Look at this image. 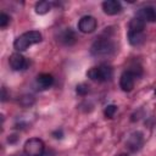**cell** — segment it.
<instances>
[{"instance_id":"cell-16","label":"cell","mask_w":156,"mask_h":156,"mask_svg":"<svg viewBox=\"0 0 156 156\" xmlns=\"http://www.w3.org/2000/svg\"><path fill=\"white\" fill-rule=\"evenodd\" d=\"M116 112H117V106L116 105H112V104L111 105H107L105 107V110H104V113H105V116L107 118H112Z\"/></svg>"},{"instance_id":"cell-15","label":"cell","mask_w":156,"mask_h":156,"mask_svg":"<svg viewBox=\"0 0 156 156\" xmlns=\"http://www.w3.org/2000/svg\"><path fill=\"white\" fill-rule=\"evenodd\" d=\"M34 9H35V12L38 15H45V13H48L51 10V2L45 1V0L39 1V2L35 4V7Z\"/></svg>"},{"instance_id":"cell-13","label":"cell","mask_w":156,"mask_h":156,"mask_svg":"<svg viewBox=\"0 0 156 156\" xmlns=\"http://www.w3.org/2000/svg\"><path fill=\"white\" fill-rule=\"evenodd\" d=\"M128 41L133 46H138L145 41L144 32H128Z\"/></svg>"},{"instance_id":"cell-7","label":"cell","mask_w":156,"mask_h":156,"mask_svg":"<svg viewBox=\"0 0 156 156\" xmlns=\"http://www.w3.org/2000/svg\"><path fill=\"white\" fill-rule=\"evenodd\" d=\"M135 79L136 77L129 71H124L122 74H121V78H119V87L123 91H132L133 88H134V83H135Z\"/></svg>"},{"instance_id":"cell-23","label":"cell","mask_w":156,"mask_h":156,"mask_svg":"<svg viewBox=\"0 0 156 156\" xmlns=\"http://www.w3.org/2000/svg\"><path fill=\"white\" fill-rule=\"evenodd\" d=\"M116 156H129L128 154H118V155H116Z\"/></svg>"},{"instance_id":"cell-21","label":"cell","mask_w":156,"mask_h":156,"mask_svg":"<svg viewBox=\"0 0 156 156\" xmlns=\"http://www.w3.org/2000/svg\"><path fill=\"white\" fill-rule=\"evenodd\" d=\"M7 140H9V143H16V141L18 140V136H17L16 134H12V135H10V136H9V139H7Z\"/></svg>"},{"instance_id":"cell-18","label":"cell","mask_w":156,"mask_h":156,"mask_svg":"<svg viewBox=\"0 0 156 156\" xmlns=\"http://www.w3.org/2000/svg\"><path fill=\"white\" fill-rule=\"evenodd\" d=\"M20 104L22 105V106H30V105H33L34 104V98L33 96H30V95H26V96H22L21 98V100H20Z\"/></svg>"},{"instance_id":"cell-9","label":"cell","mask_w":156,"mask_h":156,"mask_svg":"<svg viewBox=\"0 0 156 156\" xmlns=\"http://www.w3.org/2000/svg\"><path fill=\"white\" fill-rule=\"evenodd\" d=\"M136 17L141 18L145 22H156V5H147L140 7Z\"/></svg>"},{"instance_id":"cell-10","label":"cell","mask_w":156,"mask_h":156,"mask_svg":"<svg viewBox=\"0 0 156 156\" xmlns=\"http://www.w3.org/2000/svg\"><path fill=\"white\" fill-rule=\"evenodd\" d=\"M57 40L60 43H62L63 45H73L77 40V37H76V33L72 28H65L62 30H60L58 33V37H57Z\"/></svg>"},{"instance_id":"cell-1","label":"cell","mask_w":156,"mask_h":156,"mask_svg":"<svg viewBox=\"0 0 156 156\" xmlns=\"http://www.w3.org/2000/svg\"><path fill=\"white\" fill-rule=\"evenodd\" d=\"M41 33L38 32V30H29V32H26L23 34H21L20 37H17L13 41V48L16 51L21 52V51H24L27 50L29 46L34 45V44H38L41 41Z\"/></svg>"},{"instance_id":"cell-4","label":"cell","mask_w":156,"mask_h":156,"mask_svg":"<svg viewBox=\"0 0 156 156\" xmlns=\"http://www.w3.org/2000/svg\"><path fill=\"white\" fill-rule=\"evenodd\" d=\"M23 151L26 156H43L45 151L44 141L39 138H30L24 143Z\"/></svg>"},{"instance_id":"cell-2","label":"cell","mask_w":156,"mask_h":156,"mask_svg":"<svg viewBox=\"0 0 156 156\" xmlns=\"http://www.w3.org/2000/svg\"><path fill=\"white\" fill-rule=\"evenodd\" d=\"M115 50H116L115 43L108 37H104V38L101 37L93 43L90 52L94 56H110L115 52Z\"/></svg>"},{"instance_id":"cell-6","label":"cell","mask_w":156,"mask_h":156,"mask_svg":"<svg viewBox=\"0 0 156 156\" xmlns=\"http://www.w3.org/2000/svg\"><path fill=\"white\" fill-rule=\"evenodd\" d=\"M9 63H10V67L13 71H22V69H26L27 66H28L27 58L23 55H21L20 52L11 54L10 58H9Z\"/></svg>"},{"instance_id":"cell-14","label":"cell","mask_w":156,"mask_h":156,"mask_svg":"<svg viewBox=\"0 0 156 156\" xmlns=\"http://www.w3.org/2000/svg\"><path fill=\"white\" fill-rule=\"evenodd\" d=\"M144 28H145V21H143L139 17H134L129 22L128 32H144Z\"/></svg>"},{"instance_id":"cell-5","label":"cell","mask_w":156,"mask_h":156,"mask_svg":"<svg viewBox=\"0 0 156 156\" xmlns=\"http://www.w3.org/2000/svg\"><path fill=\"white\" fill-rule=\"evenodd\" d=\"M98 27V22L93 16H83L78 22V29L82 33H93Z\"/></svg>"},{"instance_id":"cell-12","label":"cell","mask_w":156,"mask_h":156,"mask_svg":"<svg viewBox=\"0 0 156 156\" xmlns=\"http://www.w3.org/2000/svg\"><path fill=\"white\" fill-rule=\"evenodd\" d=\"M52 84H54V78L49 73H41L37 77V85L40 90L49 89Z\"/></svg>"},{"instance_id":"cell-3","label":"cell","mask_w":156,"mask_h":156,"mask_svg":"<svg viewBox=\"0 0 156 156\" xmlns=\"http://www.w3.org/2000/svg\"><path fill=\"white\" fill-rule=\"evenodd\" d=\"M113 71L112 67L102 63L98 67H93L87 72V76L91 79V80H98V82H107L112 78Z\"/></svg>"},{"instance_id":"cell-17","label":"cell","mask_w":156,"mask_h":156,"mask_svg":"<svg viewBox=\"0 0 156 156\" xmlns=\"http://www.w3.org/2000/svg\"><path fill=\"white\" fill-rule=\"evenodd\" d=\"M76 91H77V94H78V95L84 96V95H87V94L89 93V87H88L87 84H84V83L78 84V85H77V88H76Z\"/></svg>"},{"instance_id":"cell-8","label":"cell","mask_w":156,"mask_h":156,"mask_svg":"<svg viewBox=\"0 0 156 156\" xmlns=\"http://www.w3.org/2000/svg\"><path fill=\"white\" fill-rule=\"evenodd\" d=\"M143 144H144V136H143V134H141L140 132H134V133H132V134L129 135V138L127 139V143H126L127 147H128L130 151H133V152L140 150L141 146H143Z\"/></svg>"},{"instance_id":"cell-20","label":"cell","mask_w":156,"mask_h":156,"mask_svg":"<svg viewBox=\"0 0 156 156\" xmlns=\"http://www.w3.org/2000/svg\"><path fill=\"white\" fill-rule=\"evenodd\" d=\"M52 136L56 138V139H62V136H63L62 129H56L55 132H52Z\"/></svg>"},{"instance_id":"cell-11","label":"cell","mask_w":156,"mask_h":156,"mask_svg":"<svg viewBox=\"0 0 156 156\" xmlns=\"http://www.w3.org/2000/svg\"><path fill=\"white\" fill-rule=\"evenodd\" d=\"M102 10L106 15L113 16V15H117V13L121 12L122 5L117 0H106V1L102 2Z\"/></svg>"},{"instance_id":"cell-24","label":"cell","mask_w":156,"mask_h":156,"mask_svg":"<svg viewBox=\"0 0 156 156\" xmlns=\"http://www.w3.org/2000/svg\"><path fill=\"white\" fill-rule=\"evenodd\" d=\"M13 156H18V155H13Z\"/></svg>"},{"instance_id":"cell-25","label":"cell","mask_w":156,"mask_h":156,"mask_svg":"<svg viewBox=\"0 0 156 156\" xmlns=\"http://www.w3.org/2000/svg\"><path fill=\"white\" fill-rule=\"evenodd\" d=\"M155 95H156V90H155Z\"/></svg>"},{"instance_id":"cell-22","label":"cell","mask_w":156,"mask_h":156,"mask_svg":"<svg viewBox=\"0 0 156 156\" xmlns=\"http://www.w3.org/2000/svg\"><path fill=\"white\" fill-rule=\"evenodd\" d=\"M7 99V94H6V89L2 88V95H1V101H6Z\"/></svg>"},{"instance_id":"cell-19","label":"cell","mask_w":156,"mask_h":156,"mask_svg":"<svg viewBox=\"0 0 156 156\" xmlns=\"http://www.w3.org/2000/svg\"><path fill=\"white\" fill-rule=\"evenodd\" d=\"M9 23H10V16L6 15L5 12H1L0 13V27L1 28H5Z\"/></svg>"}]
</instances>
